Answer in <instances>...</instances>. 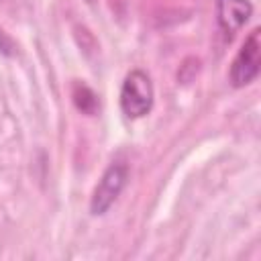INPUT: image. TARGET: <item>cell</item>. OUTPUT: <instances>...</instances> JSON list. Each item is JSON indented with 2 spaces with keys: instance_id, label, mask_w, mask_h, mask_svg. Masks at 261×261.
Returning <instances> with one entry per match:
<instances>
[{
  "instance_id": "5",
  "label": "cell",
  "mask_w": 261,
  "mask_h": 261,
  "mask_svg": "<svg viewBox=\"0 0 261 261\" xmlns=\"http://www.w3.org/2000/svg\"><path fill=\"white\" fill-rule=\"evenodd\" d=\"M73 102H75V106H77L82 112H86V114H94L96 108H98L96 94H94L88 86H84V84H75V88H73Z\"/></svg>"
},
{
  "instance_id": "4",
  "label": "cell",
  "mask_w": 261,
  "mask_h": 261,
  "mask_svg": "<svg viewBox=\"0 0 261 261\" xmlns=\"http://www.w3.org/2000/svg\"><path fill=\"white\" fill-rule=\"evenodd\" d=\"M253 6L249 0H216V18L222 33L230 39L251 16Z\"/></svg>"
},
{
  "instance_id": "1",
  "label": "cell",
  "mask_w": 261,
  "mask_h": 261,
  "mask_svg": "<svg viewBox=\"0 0 261 261\" xmlns=\"http://www.w3.org/2000/svg\"><path fill=\"white\" fill-rule=\"evenodd\" d=\"M153 106V84L145 71H130L120 90V108L128 118L145 116Z\"/></svg>"
},
{
  "instance_id": "3",
  "label": "cell",
  "mask_w": 261,
  "mask_h": 261,
  "mask_svg": "<svg viewBox=\"0 0 261 261\" xmlns=\"http://www.w3.org/2000/svg\"><path fill=\"white\" fill-rule=\"evenodd\" d=\"M124 181H126V167L122 163H112L104 171L100 184L94 190V196L90 202L92 214H104L110 208V204L116 200L120 190L124 188Z\"/></svg>"
},
{
  "instance_id": "6",
  "label": "cell",
  "mask_w": 261,
  "mask_h": 261,
  "mask_svg": "<svg viewBox=\"0 0 261 261\" xmlns=\"http://www.w3.org/2000/svg\"><path fill=\"white\" fill-rule=\"evenodd\" d=\"M88 2H90V0H88Z\"/></svg>"
},
{
  "instance_id": "2",
  "label": "cell",
  "mask_w": 261,
  "mask_h": 261,
  "mask_svg": "<svg viewBox=\"0 0 261 261\" xmlns=\"http://www.w3.org/2000/svg\"><path fill=\"white\" fill-rule=\"evenodd\" d=\"M259 65H261V41H259V29H255L247 37V41L243 43L241 51L237 53L230 65L232 86L241 88V86L251 84L259 73Z\"/></svg>"
}]
</instances>
